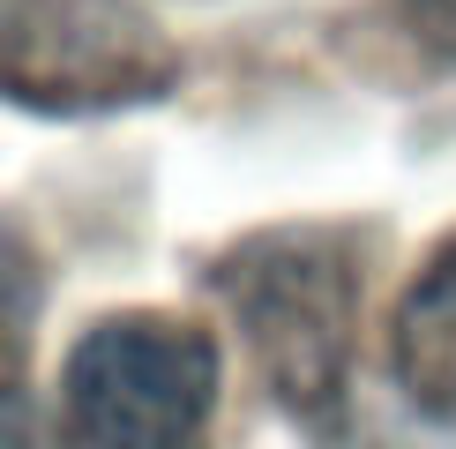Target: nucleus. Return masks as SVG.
Segmentation results:
<instances>
[{
  "instance_id": "3",
  "label": "nucleus",
  "mask_w": 456,
  "mask_h": 449,
  "mask_svg": "<svg viewBox=\"0 0 456 449\" xmlns=\"http://www.w3.org/2000/svg\"><path fill=\"white\" fill-rule=\"evenodd\" d=\"M180 83V53L135 0H0V90L37 112L150 105Z\"/></svg>"
},
{
  "instance_id": "4",
  "label": "nucleus",
  "mask_w": 456,
  "mask_h": 449,
  "mask_svg": "<svg viewBox=\"0 0 456 449\" xmlns=\"http://www.w3.org/2000/svg\"><path fill=\"white\" fill-rule=\"evenodd\" d=\"M396 382L427 420L456 427V248H442L411 277L404 307H396Z\"/></svg>"
},
{
  "instance_id": "2",
  "label": "nucleus",
  "mask_w": 456,
  "mask_h": 449,
  "mask_svg": "<svg viewBox=\"0 0 456 449\" xmlns=\"http://www.w3.org/2000/svg\"><path fill=\"white\" fill-rule=\"evenodd\" d=\"M217 404V345L173 314H112L83 330L61 374L68 449H195Z\"/></svg>"
},
{
  "instance_id": "6",
  "label": "nucleus",
  "mask_w": 456,
  "mask_h": 449,
  "mask_svg": "<svg viewBox=\"0 0 456 449\" xmlns=\"http://www.w3.org/2000/svg\"><path fill=\"white\" fill-rule=\"evenodd\" d=\"M396 15H404V30L419 37L434 61L456 68V0H396Z\"/></svg>"
},
{
  "instance_id": "1",
  "label": "nucleus",
  "mask_w": 456,
  "mask_h": 449,
  "mask_svg": "<svg viewBox=\"0 0 456 449\" xmlns=\"http://www.w3.org/2000/svg\"><path fill=\"white\" fill-rule=\"evenodd\" d=\"M210 292L232 307V322L255 352L262 382L292 420H337L359 345V255L345 233L284 224L255 233L210 270Z\"/></svg>"
},
{
  "instance_id": "5",
  "label": "nucleus",
  "mask_w": 456,
  "mask_h": 449,
  "mask_svg": "<svg viewBox=\"0 0 456 449\" xmlns=\"http://www.w3.org/2000/svg\"><path fill=\"white\" fill-rule=\"evenodd\" d=\"M37 299H45V277H37L30 240L0 217V412L23 397V367H30V337H37Z\"/></svg>"
}]
</instances>
